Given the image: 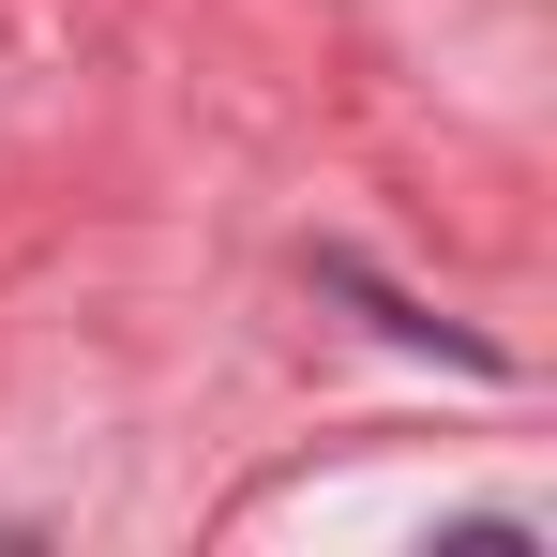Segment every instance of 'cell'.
Returning a JSON list of instances; mask_svg holds the SVG:
<instances>
[]
</instances>
